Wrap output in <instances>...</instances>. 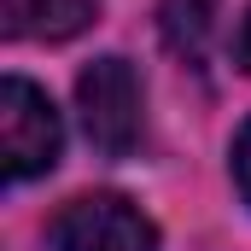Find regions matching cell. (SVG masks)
<instances>
[{
	"instance_id": "6da1fadb",
	"label": "cell",
	"mask_w": 251,
	"mask_h": 251,
	"mask_svg": "<svg viewBox=\"0 0 251 251\" xmlns=\"http://www.w3.org/2000/svg\"><path fill=\"white\" fill-rule=\"evenodd\" d=\"M76 111L100 158H128L140 140V76L128 59H94L76 76Z\"/></svg>"
},
{
	"instance_id": "7a4b0ae2",
	"label": "cell",
	"mask_w": 251,
	"mask_h": 251,
	"mask_svg": "<svg viewBox=\"0 0 251 251\" xmlns=\"http://www.w3.org/2000/svg\"><path fill=\"white\" fill-rule=\"evenodd\" d=\"M0 152H6V176L12 181L47 176L64 152V128H59L53 100L24 76L0 82Z\"/></svg>"
},
{
	"instance_id": "3957f363",
	"label": "cell",
	"mask_w": 251,
	"mask_h": 251,
	"mask_svg": "<svg viewBox=\"0 0 251 251\" xmlns=\"http://www.w3.org/2000/svg\"><path fill=\"white\" fill-rule=\"evenodd\" d=\"M47 234H53V251H158V228L117 193L70 199Z\"/></svg>"
},
{
	"instance_id": "277c9868",
	"label": "cell",
	"mask_w": 251,
	"mask_h": 251,
	"mask_svg": "<svg viewBox=\"0 0 251 251\" xmlns=\"http://www.w3.org/2000/svg\"><path fill=\"white\" fill-rule=\"evenodd\" d=\"M210 18L216 6L210 0H164L158 6V29H164V47L176 59H204V41H210Z\"/></svg>"
},
{
	"instance_id": "5b68a950",
	"label": "cell",
	"mask_w": 251,
	"mask_h": 251,
	"mask_svg": "<svg viewBox=\"0 0 251 251\" xmlns=\"http://www.w3.org/2000/svg\"><path fill=\"white\" fill-rule=\"evenodd\" d=\"M47 6H53V0H6V35H29V29H41L35 18H47Z\"/></svg>"
},
{
	"instance_id": "8992f818",
	"label": "cell",
	"mask_w": 251,
	"mask_h": 251,
	"mask_svg": "<svg viewBox=\"0 0 251 251\" xmlns=\"http://www.w3.org/2000/svg\"><path fill=\"white\" fill-rule=\"evenodd\" d=\"M234 181H240V199L251 204V123L240 128V140H234Z\"/></svg>"
},
{
	"instance_id": "52a82bcc",
	"label": "cell",
	"mask_w": 251,
	"mask_h": 251,
	"mask_svg": "<svg viewBox=\"0 0 251 251\" xmlns=\"http://www.w3.org/2000/svg\"><path fill=\"white\" fill-rule=\"evenodd\" d=\"M234 64L251 76V12H246V24H240V41H234Z\"/></svg>"
}]
</instances>
